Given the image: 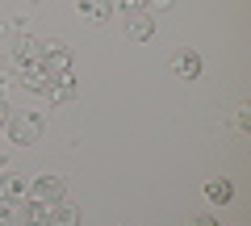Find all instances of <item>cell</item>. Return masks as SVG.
Returning a JSON list of instances; mask_svg holds the SVG:
<instances>
[{
    "label": "cell",
    "instance_id": "obj_1",
    "mask_svg": "<svg viewBox=\"0 0 251 226\" xmlns=\"http://www.w3.org/2000/svg\"><path fill=\"white\" fill-rule=\"evenodd\" d=\"M4 134H9L13 147H38L42 134H46V122H42V113H25V109H17V113L9 118V126H4Z\"/></svg>",
    "mask_w": 251,
    "mask_h": 226
},
{
    "label": "cell",
    "instance_id": "obj_2",
    "mask_svg": "<svg viewBox=\"0 0 251 226\" xmlns=\"http://www.w3.org/2000/svg\"><path fill=\"white\" fill-rule=\"evenodd\" d=\"M42 67L46 75H72V50H67V42H42Z\"/></svg>",
    "mask_w": 251,
    "mask_h": 226
},
{
    "label": "cell",
    "instance_id": "obj_3",
    "mask_svg": "<svg viewBox=\"0 0 251 226\" xmlns=\"http://www.w3.org/2000/svg\"><path fill=\"white\" fill-rule=\"evenodd\" d=\"M42 63V42L34 34H17L13 38V67H38Z\"/></svg>",
    "mask_w": 251,
    "mask_h": 226
},
{
    "label": "cell",
    "instance_id": "obj_4",
    "mask_svg": "<svg viewBox=\"0 0 251 226\" xmlns=\"http://www.w3.org/2000/svg\"><path fill=\"white\" fill-rule=\"evenodd\" d=\"M67 197V180L63 176H38L34 180V201H42V205H54V201H63Z\"/></svg>",
    "mask_w": 251,
    "mask_h": 226
},
{
    "label": "cell",
    "instance_id": "obj_5",
    "mask_svg": "<svg viewBox=\"0 0 251 226\" xmlns=\"http://www.w3.org/2000/svg\"><path fill=\"white\" fill-rule=\"evenodd\" d=\"M172 72H176L180 80H197L201 75V54L188 50V46H180V50L172 54Z\"/></svg>",
    "mask_w": 251,
    "mask_h": 226
},
{
    "label": "cell",
    "instance_id": "obj_6",
    "mask_svg": "<svg viewBox=\"0 0 251 226\" xmlns=\"http://www.w3.org/2000/svg\"><path fill=\"white\" fill-rule=\"evenodd\" d=\"M17 226H50V205H42V201H21L17 209Z\"/></svg>",
    "mask_w": 251,
    "mask_h": 226
},
{
    "label": "cell",
    "instance_id": "obj_7",
    "mask_svg": "<svg viewBox=\"0 0 251 226\" xmlns=\"http://www.w3.org/2000/svg\"><path fill=\"white\" fill-rule=\"evenodd\" d=\"M0 201H4V205H21V201H25V180H21L17 172H9V168L0 172Z\"/></svg>",
    "mask_w": 251,
    "mask_h": 226
},
{
    "label": "cell",
    "instance_id": "obj_8",
    "mask_svg": "<svg viewBox=\"0 0 251 226\" xmlns=\"http://www.w3.org/2000/svg\"><path fill=\"white\" fill-rule=\"evenodd\" d=\"M80 222H84V209L75 205V201L63 197V201L50 205V226H80Z\"/></svg>",
    "mask_w": 251,
    "mask_h": 226
},
{
    "label": "cell",
    "instance_id": "obj_9",
    "mask_svg": "<svg viewBox=\"0 0 251 226\" xmlns=\"http://www.w3.org/2000/svg\"><path fill=\"white\" fill-rule=\"evenodd\" d=\"M151 34H155L151 13H130V17H126V38H130V42H147Z\"/></svg>",
    "mask_w": 251,
    "mask_h": 226
},
{
    "label": "cell",
    "instance_id": "obj_10",
    "mask_svg": "<svg viewBox=\"0 0 251 226\" xmlns=\"http://www.w3.org/2000/svg\"><path fill=\"white\" fill-rule=\"evenodd\" d=\"M75 9H80V17H88L92 25H105L109 13H113V0H80Z\"/></svg>",
    "mask_w": 251,
    "mask_h": 226
},
{
    "label": "cell",
    "instance_id": "obj_11",
    "mask_svg": "<svg viewBox=\"0 0 251 226\" xmlns=\"http://www.w3.org/2000/svg\"><path fill=\"white\" fill-rule=\"evenodd\" d=\"M17 80L25 84L29 92H38V97H46V88H50V75H46L42 67H17Z\"/></svg>",
    "mask_w": 251,
    "mask_h": 226
},
{
    "label": "cell",
    "instance_id": "obj_12",
    "mask_svg": "<svg viewBox=\"0 0 251 226\" xmlns=\"http://www.w3.org/2000/svg\"><path fill=\"white\" fill-rule=\"evenodd\" d=\"M46 97H50V105H63V100L75 97V75H54L50 88H46Z\"/></svg>",
    "mask_w": 251,
    "mask_h": 226
},
{
    "label": "cell",
    "instance_id": "obj_13",
    "mask_svg": "<svg viewBox=\"0 0 251 226\" xmlns=\"http://www.w3.org/2000/svg\"><path fill=\"white\" fill-rule=\"evenodd\" d=\"M205 197L214 201V205H226V201L234 197V184L222 180V176H218V180H205Z\"/></svg>",
    "mask_w": 251,
    "mask_h": 226
},
{
    "label": "cell",
    "instance_id": "obj_14",
    "mask_svg": "<svg viewBox=\"0 0 251 226\" xmlns=\"http://www.w3.org/2000/svg\"><path fill=\"white\" fill-rule=\"evenodd\" d=\"M117 9L130 17V13H151V0H117Z\"/></svg>",
    "mask_w": 251,
    "mask_h": 226
},
{
    "label": "cell",
    "instance_id": "obj_15",
    "mask_svg": "<svg viewBox=\"0 0 251 226\" xmlns=\"http://www.w3.org/2000/svg\"><path fill=\"white\" fill-rule=\"evenodd\" d=\"M0 226H17V205H0Z\"/></svg>",
    "mask_w": 251,
    "mask_h": 226
},
{
    "label": "cell",
    "instance_id": "obj_16",
    "mask_svg": "<svg viewBox=\"0 0 251 226\" xmlns=\"http://www.w3.org/2000/svg\"><path fill=\"white\" fill-rule=\"evenodd\" d=\"M9 118H13V109L4 105V100H0V134H4V126H9Z\"/></svg>",
    "mask_w": 251,
    "mask_h": 226
},
{
    "label": "cell",
    "instance_id": "obj_17",
    "mask_svg": "<svg viewBox=\"0 0 251 226\" xmlns=\"http://www.w3.org/2000/svg\"><path fill=\"white\" fill-rule=\"evenodd\" d=\"M188 226H218V218H214V214H201V218H193Z\"/></svg>",
    "mask_w": 251,
    "mask_h": 226
},
{
    "label": "cell",
    "instance_id": "obj_18",
    "mask_svg": "<svg viewBox=\"0 0 251 226\" xmlns=\"http://www.w3.org/2000/svg\"><path fill=\"white\" fill-rule=\"evenodd\" d=\"M4 168H9V155H4V151H0V172H4Z\"/></svg>",
    "mask_w": 251,
    "mask_h": 226
},
{
    "label": "cell",
    "instance_id": "obj_19",
    "mask_svg": "<svg viewBox=\"0 0 251 226\" xmlns=\"http://www.w3.org/2000/svg\"><path fill=\"white\" fill-rule=\"evenodd\" d=\"M0 100H4V80H0Z\"/></svg>",
    "mask_w": 251,
    "mask_h": 226
}]
</instances>
